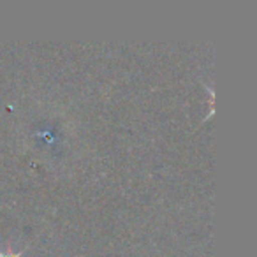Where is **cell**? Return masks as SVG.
I'll list each match as a JSON object with an SVG mask.
<instances>
[{
	"instance_id": "6da1fadb",
	"label": "cell",
	"mask_w": 257,
	"mask_h": 257,
	"mask_svg": "<svg viewBox=\"0 0 257 257\" xmlns=\"http://www.w3.org/2000/svg\"><path fill=\"white\" fill-rule=\"evenodd\" d=\"M2 257H20V253H13V252H8V253H4Z\"/></svg>"
}]
</instances>
